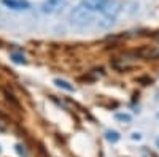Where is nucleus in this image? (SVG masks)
I'll return each mask as SVG.
<instances>
[{"instance_id": "9", "label": "nucleus", "mask_w": 159, "mask_h": 157, "mask_svg": "<svg viewBox=\"0 0 159 157\" xmlns=\"http://www.w3.org/2000/svg\"><path fill=\"white\" fill-rule=\"evenodd\" d=\"M154 38H156V40H157V41H159V32H157V33H156V35H154Z\"/></svg>"}, {"instance_id": "10", "label": "nucleus", "mask_w": 159, "mask_h": 157, "mask_svg": "<svg viewBox=\"0 0 159 157\" xmlns=\"http://www.w3.org/2000/svg\"><path fill=\"white\" fill-rule=\"evenodd\" d=\"M156 145H157V148H159V138L156 140Z\"/></svg>"}, {"instance_id": "4", "label": "nucleus", "mask_w": 159, "mask_h": 157, "mask_svg": "<svg viewBox=\"0 0 159 157\" xmlns=\"http://www.w3.org/2000/svg\"><path fill=\"white\" fill-rule=\"evenodd\" d=\"M2 3L10 8V10H16V11H25L30 8V3L25 0H2Z\"/></svg>"}, {"instance_id": "5", "label": "nucleus", "mask_w": 159, "mask_h": 157, "mask_svg": "<svg viewBox=\"0 0 159 157\" xmlns=\"http://www.w3.org/2000/svg\"><path fill=\"white\" fill-rule=\"evenodd\" d=\"M54 84L57 86V87H61V89H65V90H69V92H73L75 90V87L69 83V81H65V80H61V78H56L54 80Z\"/></svg>"}, {"instance_id": "2", "label": "nucleus", "mask_w": 159, "mask_h": 157, "mask_svg": "<svg viewBox=\"0 0 159 157\" xmlns=\"http://www.w3.org/2000/svg\"><path fill=\"white\" fill-rule=\"evenodd\" d=\"M96 13H92L91 10H88L86 7H83L81 3H80L72 13H70V21L76 25H88L92 18H94Z\"/></svg>"}, {"instance_id": "1", "label": "nucleus", "mask_w": 159, "mask_h": 157, "mask_svg": "<svg viewBox=\"0 0 159 157\" xmlns=\"http://www.w3.org/2000/svg\"><path fill=\"white\" fill-rule=\"evenodd\" d=\"M81 5L92 13H100L102 16L110 18H116L121 11V3L116 0H83Z\"/></svg>"}, {"instance_id": "8", "label": "nucleus", "mask_w": 159, "mask_h": 157, "mask_svg": "<svg viewBox=\"0 0 159 157\" xmlns=\"http://www.w3.org/2000/svg\"><path fill=\"white\" fill-rule=\"evenodd\" d=\"M11 57H13V60H15V62H18V63H25V59H24V56H19V54H13Z\"/></svg>"}, {"instance_id": "6", "label": "nucleus", "mask_w": 159, "mask_h": 157, "mask_svg": "<svg viewBox=\"0 0 159 157\" xmlns=\"http://www.w3.org/2000/svg\"><path fill=\"white\" fill-rule=\"evenodd\" d=\"M115 117H116L118 121L126 122V124L132 121V116H130V114H127V113H116V114H115Z\"/></svg>"}, {"instance_id": "3", "label": "nucleus", "mask_w": 159, "mask_h": 157, "mask_svg": "<svg viewBox=\"0 0 159 157\" xmlns=\"http://www.w3.org/2000/svg\"><path fill=\"white\" fill-rule=\"evenodd\" d=\"M65 5H67V0H45L42 3V11L46 15H54V13L61 11Z\"/></svg>"}, {"instance_id": "7", "label": "nucleus", "mask_w": 159, "mask_h": 157, "mask_svg": "<svg viewBox=\"0 0 159 157\" xmlns=\"http://www.w3.org/2000/svg\"><path fill=\"white\" fill-rule=\"evenodd\" d=\"M105 138H107L108 141H111V143H116L119 140V133L115 132V130H108V132L105 133Z\"/></svg>"}]
</instances>
